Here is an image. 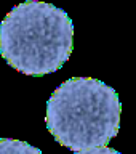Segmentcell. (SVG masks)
Returning <instances> with one entry per match:
<instances>
[{
	"instance_id": "1",
	"label": "cell",
	"mask_w": 136,
	"mask_h": 154,
	"mask_svg": "<svg viewBox=\"0 0 136 154\" xmlns=\"http://www.w3.org/2000/svg\"><path fill=\"white\" fill-rule=\"evenodd\" d=\"M74 50V24L64 10L27 0L0 23V55L21 74L43 77L64 66Z\"/></svg>"
},
{
	"instance_id": "2",
	"label": "cell",
	"mask_w": 136,
	"mask_h": 154,
	"mask_svg": "<svg viewBox=\"0 0 136 154\" xmlns=\"http://www.w3.org/2000/svg\"><path fill=\"white\" fill-rule=\"evenodd\" d=\"M119 95L103 80L72 77L64 80L47 101V128L71 151L107 146L120 128Z\"/></svg>"
},
{
	"instance_id": "3",
	"label": "cell",
	"mask_w": 136,
	"mask_h": 154,
	"mask_svg": "<svg viewBox=\"0 0 136 154\" xmlns=\"http://www.w3.org/2000/svg\"><path fill=\"white\" fill-rule=\"evenodd\" d=\"M0 154H43L38 148L21 140L0 138Z\"/></svg>"
},
{
	"instance_id": "4",
	"label": "cell",
	"mask_w": 136,
	"mask_h": 154,
	"mask_svg": "<svg viewBox=\"0 0 136 154\" xmlns=\"http://www.w3.org/2000/svg\"><path fill=\"white\" fill-rule=\"evenodd\" d=\"M74 154H122L115 149L109 148V146H99V148H90V149H83V151H77Z\"/></svg>"
}]
</instances>
